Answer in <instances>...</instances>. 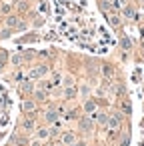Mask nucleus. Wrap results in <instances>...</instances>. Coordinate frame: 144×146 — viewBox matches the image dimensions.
<instances>
[{"label":"nucleus","instance_id":"5701e85b","mask_svg":"<svg viewBox=\"0 0 144 146\" xmlns=\"http://www.w3.org/2000/svg\"><path fill=\"white\" fill-rule=\"evenodd\" d=\"M70 146H86V142H84V140H76V142L70 144Z\"/></svg>","mask_w":144,"mask_h":146},{"label":"nucleus","instance_id":"412c9836","mask_svg":"<svg viewBox=\"0 0 144 146\" xmlns=\"http://www.w3.org/2000/svg\"><path fill=\"white\" fill-rule=\"evenodd\" d=\"M110 24H112V26H118V24H120L118 16H110Z\"/></svg>","mask_w":144,"mask_h":146},{"label":"nucleus","instance_id":"dca6fc26","mask_svg":"<svg viewBox=\"0 0 144 146\" xmlns=\"http://www.w3.org/2000/svg\"><path fill=\"white\" fill-rule=\"evenodd\" d=\"M10 36H12V30L10 28H4L2 32H0V38H10Z\"/></svg>","mask_w":144,"mask_h":146},{"label":"nucleus","instance_id":"aec40b11","mask_svg":"<svg viewBox=\"0 0 144 146\" xmlns=\"http://www.w3.org/2000/svg\"><path fill=\"white\" fill-rule=\"evenodd\" d=\"M124 14H126L128 18H134V10H132V8H124Z\"/></svg>","mask_w":144,"mask_h":146},{"label":"nucleus","instance_id":"0eeeda50","mask_svg":"<svg viewBox=\"0 0 144 146\" xmlns=\"http://www.w3.org/2000/svg\"><path fill=\"white\" fill-rule=\"evenodd\" d=\"M36 138H38V140H48V138H50V128H44V126L38 128V130H36Z\"/></svg>","mask_w":144,"mask_h":146},{"label":"nucleus","instance_id":"9b49d317","mask_svg":"<svg viewBox=\"0 0 144 146\" xmlns=\"http://www.w3.org/2000/svg\"><path fill=\"white\" fill-rule=\"evenodd\" d=\"M76 94H78V92H76L74 86H66V88H64V98H66V100H72Z\"/></svg>","mask_w":144,"mask_h":146},{"label":"nucleus","instance_id":"1a4fd4ad","mask_svg":"<svg viewBox=\"0 0 144 146\" xmlns=\"http://www.w3.org/2000/svg\"><path fill=\"white\" fill-rule=\"evenodd\" d=\"M44 120H46V122H50V124L58 122V112H56V110H48V112L44 114Z\"/></svg>","mask_w":144,"mask_h":146},{"label":"nucleus","instance_id":"ddd939ff","mask_svg":"<svg viewBox=\"0 0 144 146\" xmlns=\"http://www.w3.org/2000/svg\"><path fill=\"white\" fill-rule=\"evenodd\" d=\"M46 96H48V92H46L44 88H38V90H34V98H36V100H46Z\"/></svg>","mask_w":144,"mask_h":146},{"label":"nucleus","instance_id":"b1692460","mask_svg":"<svg viewBox=\"0 0 144 146\" xmlns=\"http://www.w3.org/2000/svg\"><path fill=\"white\" fill-rule=\"evenodd\" d=\"M2 12L8 14V12H10V4H4V6H2Z\"/></svg>","mask_w":144,"mask_h":146},{"label":"nucleus","instance_id":"2eb2a0df","mask_svg":"<svg viewBox=\"0 0 144 146\" xmlns=\"http://www.w3.org/2000/svg\"><path fill=\"white\" fill-rule=\"evenodd\" d=\"M80 94H82V98H88V94H90V86H88V84H82Z\"/></svg>","mask_w":144,"mask_h":146},{"label":"nucleus","instance_id":"f8f14e48","mask_svg":"<svg viewBox=\"0 0 144 146\" xmlns=\"http://www.w3.org/2000/svg\"><path fill=\"white\" fill-rule=\"evenodd\" d=\"M22 128H24V130H26V132H32V130H34V128H36V122H34V120H32V118H26V120H24V122H22Z\"/></svg>","mask_w":144,"mask_h":146},{"label":"nucleus","instance_id":"f03ea898","mask_svg":"<svg viewBox=\"0 0 144 146\" xmlns=\"http://www.w3.org/2000/svg\"><path fill=\"white\" fill-rule=\"evenodd\" d=\"M78 128H80V130H84V132H92V128H94L92 118H90V116H82V118L78 120Z\"/></svg>","mask_w":144,"mask_h":146},{"label":"nucleus","instance_id":"9d476101","mask_svg":"<svg viewBox=\"0 0 144 146\" xmlns=\"http://www.w3.org/2000/svg\"><path fill=\"white\" fill-rule=\"evenodd\" d=\"M22 110L24 112H34L36 110V102L34 100H24L22 102Z\"/></svg>","mask_w":144,"mask_h":146},{"label":"nucleus","instance_id":"f257e3e1","mask_svg":"<svg viewBox=\"0 0 144 146\" xmlns=\"http://www.w3.org/2000/svg\"><path fill=\"white\" fill-rule=\"evenodd\" d=\"M120 122H122V114H120V112H114V114H108L106 126H108V128H112V130H116V128L120 126Z\"/></svg>","mask_w":144,"mask_h":146},{"label":"nucleus","instance_id":"20e7f679","mask_svg":"<svg viewBox=\"0 0 144 146\" xmlns=\"http://www.w3.org/2000/svg\"><path fill=\"white\" fill-rule=\"evenodd\" d=\"M44 74H48V66H44V64H40V66H36V68H32L30 70V78H40V76H44Z\"/></svg>","mask_w":144,"mask_h":146},{"label":"nucleus","instance_id":"423d86ee","mask_svg":"<svg viewBox=\"0 0 144 146\" xmlns=\"http://www.w3.org/2000/svg\"><path fill=\"white\" fill-rule=\"evenodd\" d=\"M90 118H94L98 124H104L106 126V120H108V114H104V112H94V114H90Z\"/></svg>","mask_w":144,"mask_h":146},{"label":"nucleus","instance_id":"a211bd4d","mask_svg":"<svg viewBox=\"0 0 144 146\" xmlns=\"http://www.w3.org/2000/svg\"><path fill=\"white\" fill-rule=\"evenodd\" d=\"M20 62H22V56H20V54H14V56H12V64H14V66H18Z\"/></svg>","mask_w":144,"mask_h":146},{"label":"nucleus","instance_id":"f3484780","mask_svg":"<svg viewBox=\"0 0 144 146\" xmlns=\"http://www.w3.org/2000/svg\"><path fill=\"white\" fill-rule=\"evenodd\" d=\"M20 88H22L24 92H34V88H32V84H30V82H24V84H22Z\"/></svg>","mask_w":144,"mask_h":146},{"label":"nucleus","instance_id":"7ed1b4c3","mask_svg":"<svg viewBox=\"0 0 144 146\" xmlns=\"http://www.w3.org/2000/svg\"><path fill=\"white\" fill-rule=\"evenodd\" d=\"M6 26L8 28H18V30H26V24L24 22H20L16 16H8L6 18Z\"/></svg>","mask_w":144,"mask_h":146},{"label":"nucleus","instance_id":"4468645a","mask_svg":"<svg viewBox=\"0 0 144 146\" xmlns=\"http://www.w3.org/2000/svg\"><path fill=\"white\" fill-rule=\"evenodd\" d=\"M120 44H122V48H124V50H130V46H132V42H130V38H128V36H124V38L120 40Z\"/></svg>","mask_w":144,"mask_h":146},{"label":"nucleus","instance_id":"6e6552de","mask_svg":"<svg viewBox=\"0 0 144 146\" xmlns=\"http://www.w3.org/2000/svg\"><path fill=\"white\" fill-rule=\"evenodd\" d=\"M84 112H86V114H94V112H96V102L88 98V100L84 102Z\"/></svg>","mask_w":144,"mask_h":146},{"label":"nucleus","instance_id":"393cba45","mask_svg":"<svg viewBox=\"0 0 144 146\" xmlns=\"http://www.w3.org/2000/svg\"><path fill=\"white\" fill-rule=\"evenodd\" d=\"M120 146H128V136H124V138L120 140Z\"/></svg>","mask_w":144,"mask_h":146},{"label":"nucleus","instance_id":"4be33fe9","mask_svg":"<svg viewBox=\"0 0 144 146\" xmlns=\"http://www.w3.org/2000/svg\"><path fill=\"white\" fill-rule=\"evenodd\" d=\"M102 72H104L106 76H110V74H112V68H110L108 64H104V68H102Z\"/></svg>","mask_w":144,"mask_h":146},{"label":"nucleus","instance_id":"6ab92c4d","mask_svg":"<svg viewBox=\"0 0 144 146\" xmlns=\"http://www.w3.org/2000/svg\"><path fill=\"white\" fill-rule=\"evenodd\" d=\"M62 84H64V88H66V86H72V84H74V78H72V76H66Z\"/></svg>","mask_w":144,"mask_h":146},{"label":"nucleus","instance_id":"39448f33","mask_svg":"<svg viewBox=\"0 0 144 146\" xmlns=\"http://www.w3.org/2000/svg\"><path fill=\"white\" fill-rule=\"evenodd\" d=\"M60 142H62L64 146H70V144H74V142H76V136H74V132H64V134L60 136Z\"/></svg>","mask_w":144,"mask_h":146}]
</instances>
